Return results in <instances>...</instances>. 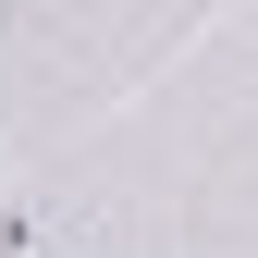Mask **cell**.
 <instances>
[]
</instances>
